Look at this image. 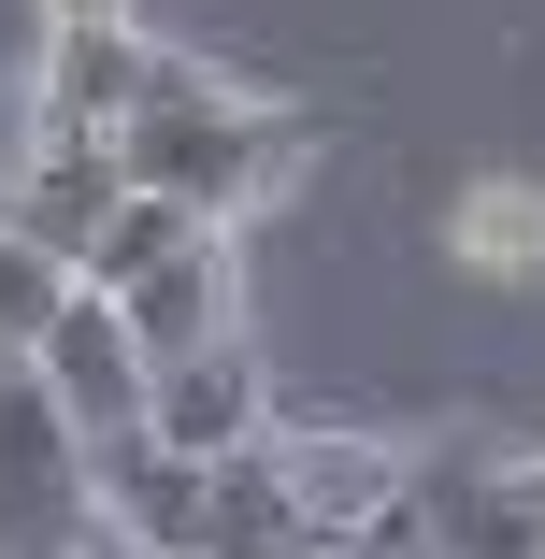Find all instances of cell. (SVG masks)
Returning a JSON list of instances; mask_svg holds the SVG:
<instances>
[{
	"instance_id": "1",
	"label": "cell",
	"mask_w": 545,
	"mask_h": 559,
	"mask_svg": "<svg viewBox=\"0 0 545 559\" xmlns=\"http://www.w3.org/2000/svg\"><path fill=\"white\" fill-rule=\"evenodd\" d=\"M116 173H130L144 201H187L201 230H230L245 201H273V187L301 173V130L273 116V100H245L215 58H173V44H158V86L130 100Z\"/></svg>"
},
{
	"instance_id": "2",
	"label": "cell",
	"mask_w": 545,
	"mask_h": 559,
	"mask_svg": "<svg viewBox=\"0 0 545 559\" xmlns=\"http://www.w3.org/2000/svg\"><path fill=\"white\" fill-rule=\"evenodd\" d=\"M402 502H416L430 559H545V460L430 444V460H402Z\"/></svg>"
},
{
	"instance_id": "3",
	"label": "cell",
	"mask_w": 545,
	"mask_h": 559,
	"mask_svg": "<svg viewBox=\"0 0 545 559\" xmlns=\"http://www.w3.org/2000/svg\"><path fill=\"white\" fill-rule=\"evenodd\" d=\"M287 444V502H301V545L316 559H359V545H402L416 502H402V444L374 430H273Z\"/></svg>"
},
{
	"instance_id": "4",
	"label": "cell",
	"mask_w": 545,
	"mask_h": 559,
	"mask_svg": "<svg viewBox=\"0 0 545 559\" xmlns=\"http://www.w3.org/2000/svg\"><path fill=\"white\" fill-rule=\"evenodd\" d=\"M273 430V373H259V330H215V345L158 359L144 373V444H173V460H230V444Z\"/></svg>"
},
{
	"instance_id": "5",
	"label": "cell",
	"mask_w": 545,
	"mask_h": 559,
	"mask_svg": "<svg viewBox=\"0 0 545 559\" xmlns=\"http://www.w3.org/2000/svg\"><path fill=\"white\" fill-rule=\"evenodd\" d=\"M29 388H44V416H58L72 444L144 430V345H130V316L100 301V287H72V301H58V330L29 345Z\"/></svg>"
},
{
	"instance_id": "6",
	"label": "cell",
	"mask_w": 545,
	"mask_h": 559,
	"mask_svg": "<svg viewBox=\"0 0 545 559\" xmlns=\"http://www.w3.org/2000/svg\"><path fill=\"white\" fill-rule=\"evenodd\" d=\"M116 201H130V173H116V130H44L15 173H0V230H29L44 259H86Z\"/></svg>"
},
{
	"instance_id": "7",
	"label": "cell",
	"mask_w": 545,
	"mask_h": 559,
	"mask_svg": "<svg viewBox=\"0 0 545 559\" xmlns=\"http://www.w3.org/2000/svg\"><path fill=\"white\" fill-rule=\"evenodd\" d=\"M72 516L100 545H187L201 460H173V444H144V430H100V444H72Z\"/></svg>"
},
{
	"instance_id": "8",
	"label": "cell",
	"mask_w": 545,
	"mask_h": 559,
	"mask_svg": "<svg viewBox=\"0 0 545 559\" xmlns=\"http://www.w3.org/2000/svg\"><path fill=\"white\" fill-rule=\"evenodd\" d=\"M144 86H158V44H144V29H44V44H29L44 130H130Z\"/></svg>"
},
{
	"instance_id": "9",
	"label": "cell",
	"mask_w": 545,
	"mask_h": 559,
	"mask_svg": "<svg viewBox=\"0 0 545 559\" xmlns=\"http://www.w3.org/2000/svg\"><path fill=\"white\" fill-rule=\"evenodd\" d=\"M187 559H301V502H287V444H230L201 460V516H187Z\"/></svg>"
},
{
	"instance_id": "10",
	"label": "cell",
	"mask_w": 545,
	"mask_h": 559,
	"mask_svg": "<svg viewBox=\"0 0 545 559\" xmlns=\"http://www.w3.org/2000/svg\"><path fill=\"white\" fill-rule=\"evenodd\" d=\"M116 316H130L144 373H158V359H187V345H215V330H245V316H230V245H187V259L130 273V287H116Z\"/></svg>"
},
{
	"instance_id": "11",
	"label": "cell",
	"mask_w": 545,
	"mask_h": 559,
	"mask_svg": "<svg viewBox=\"0 0 545 559\" xmlns=\"http://www.w3.org/2000/svg\"><path fill=\"white\" fill-rule=\"evenodd\" d=\"M187 245H215V230H201L187 201H144V187H130L116 215H100V245L72 259V287H100V301H116L130 273H158V259H187Z\"/></svg>"
},
{
	"instance_id": "12",
	"label": "cell",
	"mask_w": 545,
	"mask_h": 559,
	"mask_svg": "<svg viewBox=\"0 0 545 559\" xmlns=\"http://www.w3.org/2000/svg\"><path fill=\"white\" fill-rule=\"evenodd\" d=\"M58 301H72V259H44L29 230H0V373H29V345L58 330Z\"/></svg>"
},
{
	"instance_id": "13",
	"label": "cell",
	"mask_w": 545,
	"mask_h": 559,
	"mask_svg": "<svg viewBox=\"0 0 545 559\" xmlns=\"http://www.w3.org/2000/svg\"><path fill=\"white\" fill-rule=\"evenodd\" d=\"M29 144H44V100H29V72H0V173H15Z\"/></svg>"
},
{
	"instance_id": "14",
	"label": "cell",
	"mask_w": 545,
	"mask_h": 559,
	"mask_svg": "<svg viewBox=\"0 0 545 559\" xmlns=\"http://www.w3.org/2000/svg\"><path fill=\"white\" fill-rule=\"evenodd\" d=\"M44 29H130V0H29Z\"/></svg>"
},
{
	"instance_id": "15",
	"label": "cell",
	"mask_w": 545,
	"mask_h": 559,
	"mask_svg": "<svg viewBox=\"0 0 545 559\" xmlns=\"http://www.w3.org/2000/svg\"><path fill=\"white\" fill-rule=\"evenodd\" d=\"M86 559H187V545H86Z\"/></svg>"
},
{
	"instance_id": "16",
	"label": "cell",
	"mask_w": 545,
	"mask_h": 559,
	"mask_svg": "<svg viewBox=\"0 0 545 559\" xmlns=\"http://www.w3.org/2000/svg\"><path fill=\"white\" fill-rule=\"evenodd\" d=\"M359 559H430V545H416V531H402V545H359Z\"/></svg>"
},
{
	"instance_id": "17",
	"label": "cell",
	"mask_w": 545,
	"mask_h": 559,
	"mask_svg": "<svg viewBox=\"0 0 545 559\" xmlns=\"http://www.w3.org/2000/svg\"><path fill=\"white\" fill-rule=\"evenodd\" d=\"M301 559H316V545H301Z\"/></svg>"
}]
</instances>
